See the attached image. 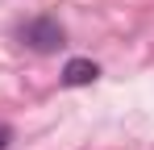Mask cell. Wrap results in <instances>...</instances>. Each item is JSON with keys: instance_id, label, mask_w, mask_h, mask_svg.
Instances as JSON below:
<instances>
[{"instance_id": "cell-1", "label": "cell", "mask_w": 154, "mask_h": 150, "mask_svg": "<svg viewBox=\"0 0 154 150\" xmlns=\"http://www.w3.org/2000/svg\"><path fill=\"white\" fill-rule=\"evenodd\" d=\"M21 38H25V46L33 50H58L63 46V25L50 21V17H38V21H29L21 29Z\"/></svg>"}, {"instance_id": "cell-2", "label": "cell", "mask_w": 154, "mask_h": 150, "mask_svg": "<svg viewBox=\"0 0 154 150\" xmlns=\"http://www.w3.org/2000/svg\"><path fill=\"white\" fill-rule=\"evenodd\" d=\"M96 75H100V67L92 58H71L63 67V83L67 88H88V83H96Z\"/></svg>"}, {"instance_id": "cell-3", "label": "cell", "mask_w": 154, "mask_h": 150, "mask_svg": "<svg viewBox=\"0 0 154 150\" xmlns=\"http://www.w3.org/2000/svg\"><path fill=\"white\" fill-rule=\"evenodd\" d=\"M8 142H13V133H8V129L0 125V150H8Z\"/></svg>"}]
</instances>
